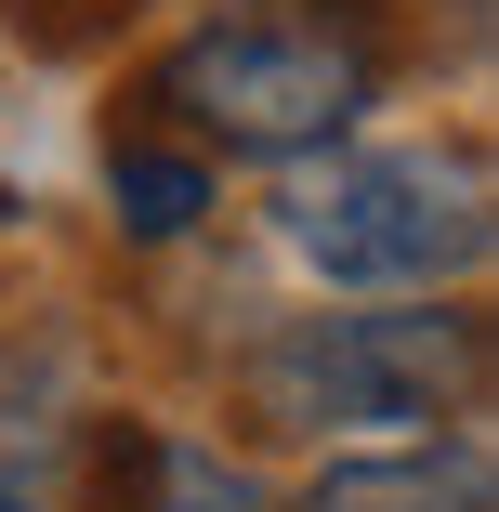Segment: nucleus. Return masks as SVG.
<instances>
[{
  "label": "nucleus",
  "mask_w": 499,
  "mask_h": 512,
  "mask_svg": "<svg viewBox=\"0 0 499 512\" xmlns=\"http://www.w3.org/2000/svg\"><path fill=\"white\" fill-rule=\"evenodd\" d=\"M381 53L342 14H237V27H197L158 66V106L197 145H237V158H316L368 119Z\"/></svg>",
  "instance_id": "f03ea898"
},
{
  "label": "nucleus",
  "mask_w": 499,
  "mask_h": 512,
  "mask_svg": "<svg viewBox=\"0 0 499 512\" xmlns=\"http://www.w3.org/2000/svg\"><path fill=\"white\" fill-rule=\"evenodd\" d=\"M106 184H119V224H132V237H184L197 211H211V171L171 158V145H119Z\"/></svg>",
  "instance_id": "423d86ee"
},
{
  "label": "nucleus",
  "mask_w": 499,
  "mask_h": 512,
  "mask_svg": "<svg viewBox=\"0 0 499 512\" xmlns=\"http://www.w3.org/2000/svg\"><path fill=\"white\" fill-rule=\"evenodd\" d=\"M486 381L473 316H289L250 355V407L276 434H329V421H447Z\"/></svg>",
  "instance_id": "7ed1b4c3"
},
{
  "label": "nucleus",
  "mask_w": 499,
  "mask_h": 512,
  "mask_svg": "<svg viewBox=\"0 0 499 512\" xmlns=\"http://www.w3.org/2000/svg\"><path fill=\"white\" fill-rule=\"evenodd\" d=\"M0 14H14L27 40H53V53H66V40H92V27H119L132 0H0Z\"/></svg>",
  "instance_id": "0eeeda50"
},
{
  "label": "nucleus",
  "mask_w": 499,
  "mask_h": 512,
  "mask_svg": "<svg viewBox=\"0 0 499 512\" xmlns=\"http://www.w3.org/2000/svg\"><path fill=\"white\" fill-rule=\"evenodd\" d=\"M303 512H486V447L447 434V447H408V460H342L303 486Z\"/></svg>",
  "instance_id": "20e7f679"
},
{
  "label": "nucleus",
  "mask_w": 499,
  "mask_h": 512,
  "mask_svg": "<svg viewBox=\"0 0 499 512\" xmlns=\"http://www.w3.org/2000/svg\"><path fill=\"white\" fill-rule=\"evenodd\" d=\"M106 512H263V486L224 447H171V434H119Z\"/></svg>",
  "instance_id": "39448f33"
},
{
  "label": "nucleus",
  "mask_w": 499,
  "mask_h": 512,
  "mask_svg": "<svg viewBox=\"0 0 499 512\" xmlns=\"http://www.w3.org/2000/svg\"><path fill=\"white\" fill-rule=\"evenodd\" d=\"M276 237L329 289H460L486 263V158L473 145H316L276 184Z\"/></svg>",
  "instance_id": "f257e3e1"
}]
</instances>
